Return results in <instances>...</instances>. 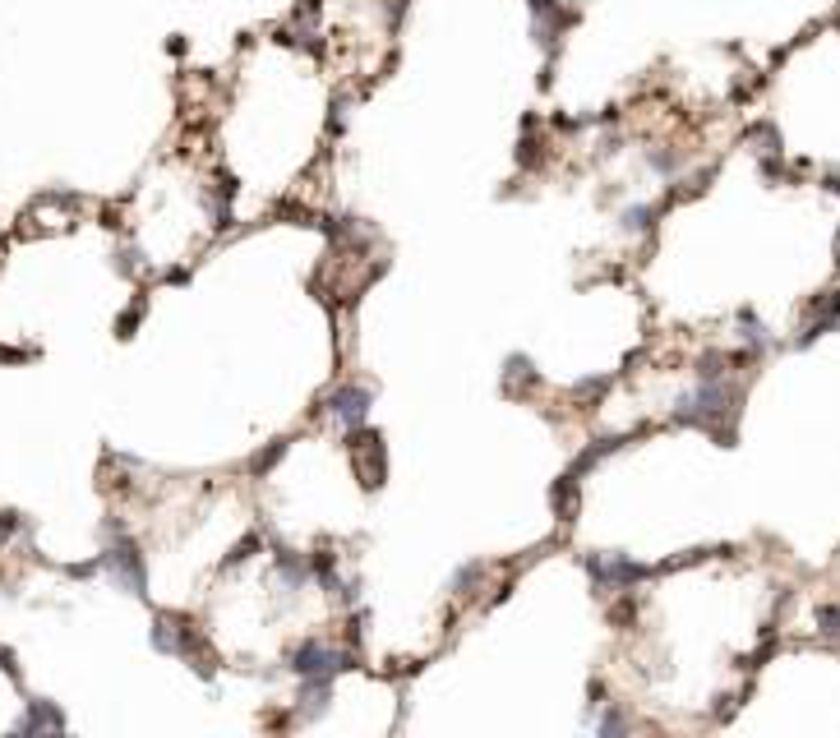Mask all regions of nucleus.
<instances>
[{
	"instance_id": "6e6552de",
	"label": "nucleus",
	"mask_w": 840,
	"mask_h": 738,
	"mask_svg": "<svg viewBox=\"0 0 840 738\" xmlns=\"http://www.w3.org/2000/svg\"><path fill=\"white\" fill-rule=\"evenodd\" d=\"M328 692H333V679H300V697H296V715H300V720L324 715L328 711Z\"/></svg>"
},
{
	"instance_id": "0eeeda50",
	"label": "nucleus",
	"mask_w": 840,
	"mask_h": 738,
	"mask_svg": "<svg viewBox=\"0 0 840 738\" xmlns=\"http://www.w3.org/2000/svg\"><path fill=\"white\" fill-rule=\"evenodd\" d=\"M273 568H277V577H282L287 591H300V586L314 582V559L310 554H296V549H277Z\"/></svg>"
},
{
	"instance_id": "f03ea898",
	"label": "nucleus",
	"mask_w": 840,
	"mask_h": 738,
	"mask_svg": "<svg viewBox=\"0 0 840 738\" xmlns=\"http://www.w3.org/2000/svg\"><path fill=\"white\" fill-rule=\"evenodd\" d=\"M347 665H351V655L333 642H300L296 655H291V669H296L300 679H333Z\"/></svg>"
},
{
	"instance_id": "9b49d317",
	"label": "nucleus",
	"mask_w": 840,
	"mask_h": 738,
	"mask_svg": "<svg viewBox=\"0 0 840 738\" xmlns=\"http://www.w3.org/2000/svg\"><path fill=\"white\" fill-rule=\"evenodd\" d=\"M480 572H485V563H467V568H457V572H453V591H457V596H467V586L476 582Z\"/></svg>"
},
{
	"instance_id": "7ed1b4c3",
	"label": "nucleus",
	"mask_w": 840,
	"mask_h": 738,
	"mask_svg": "<svg viewBox=\"0 0 840 738\" xmlns=\"http://www.w3.org/2000/svg\"><path fill=\"white\" fill-rule=\"evenodd\" d=\"M370 406H374V397H370V388H360V383H337L333 393L324 397L328 420L342 425V429H360V425H365V420H370Z\"/></svg>"
},
{
	"instance_id": "1a4fd4ad",
	"label": "nucleus",
	"mask_w": 840,
	"mask_h": 738,
	"mask_svg": "<svg viewBox=\"0 0 840 738\" xmlns=\"http://www.w3.org/2000/svg\"><path fill=\"white\" fill-rule=\"evenodd\" d=\"M739 328H744V342L753 346V351H767V346H771L767 328H762V323L753 319V310H744V314H739Z\"/></svg>"
},
{
	"instance_id": "ddd939ff",
	"label": "nucleus",
	"mask_w": 840,
	"mask_h": 738,
	"mask_svg": "<svg viewBox=\"0 0 840 738\" xmlns=\"http://www.w3.org/2000/svg\"><path fill=\"white\" fill-rule=\"evenodd\" d=\"M817 623H822V632H827V637H840V605L836 609H822V614H817Z\"/></svg>"
},
{
	"instance_id": "423d86ee",
	"label": "nucleus",
	"mask_w": 840,
	"mask_h": 738,
	"mask_svg": "<svg viewBox=\"0 0 840 738\" xmlns=\"http://www.w3.org/2000/svg\"><path fill=\"white\" fill-rule=\"evenodd\" d=\"M14 734H65V715H60L56 702H42V697H33L24 720H14Z\"/></svg>"
},
{
	"instance_id": "20e7f679",
	"label": "nucleus",
	"mask_w": 840,
	"mask_h": 738,
	"mask_svg": "<svg viewBox=\"0 0 840 738\" xmlns=\"http://www.w3.org/2000/svg\"><path fill=\"white\" fill-rule=\"evenodd\" d=\"M587 572H591V582H596V591H605V596H614V591H628L633 582H642V577H647V568H642V563H633V559H624V554H591Z\"/></svg>"
},
{
	"instance_id": "f8f14e48",
	"label": "nucleus",
	"mask_w": 840,
	"mask_h": 738,
	"mask_svg": "<svg viewBox=\"0 0 840 738\" xmlns=\"http://www.w3.org/2000/svg\"><path fill=\"white\" fill-rule=\"evenodd\" d=\"M651 227V208H628L624 213V231H647Z\"/></svg>"
},
{
	"instance_id": "9d476101",
	"label": "nucleus",
	"mask_w": 840,
	"mask_h": 738,
	"mask_svg": "<svg viewBox=\"0 0 840 738\" xmlns=\"http://www.w3.org/2000/svg\"><path fill=\"white\" fill-rule=\"evenodd\" d=\"M591 729H596V734H624V729H628V715L610 706L605 715H596V720H591Z\"/></svg>"
},
{
	"instance_id": "f257e3e1",
	"label": "nucleus",
	"mask_w": 840,
	"mask_h": 738,
	"mask_svg": "<svg viewBox=\"0 0 840 738\" xmlns=\"http://www.w3.org/2000/svg\"><path fill=\"white\" fill-rule=\"evenodd\" d=\"M97 568L107 572V577L120 586V591H130V596H144V586H148V563H144V554H139V545H134L130 536H120V531H116V540H111V545L102 549Z\"/></svg>"
},
{
	"instance_id": "39448f33",
	"label": "nucleus",
	"mask_w": 840,
	"mask_h": 738,
	"mask_svg": "<svg viewBox=\"0 0 840 738\" xmlns=\"http://www.w3.org/2000/svg\"><path fill=\"white\" fill-rule=\"evenodd\" d=\"M153 646L162 655H185L194 646V628L190 623H180L176 614H157L153 619Z\"/></svg>"
}]
</instances>
